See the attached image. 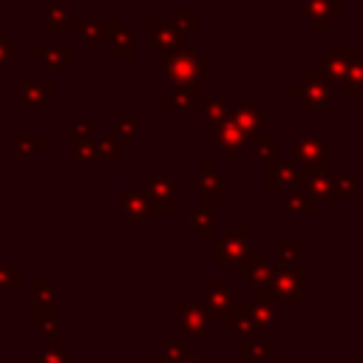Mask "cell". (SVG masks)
<instances>
[{
	"instance_id": "6da1fadb",
	"label": "cell",
	"mask_w": 363,
	"mask_h": 363,
	"mask_svg": "<svg viewBox=\"0 0 363 363\" xmlns=\"http://www.w3.org/2000/svg\"><path fill=\"white\" fill-rule=\"evenodd\" d=\"M204 65H210V60H201L187 45L173 48V51H162V77L173 88L182 85V82H190L196 77V71H207Z\"/></svg>"
},
{
	"instance_id": "7a4b0ae2",
	"label": "cell",
	"mask_w": 363,
	"mask_h": 363,
	"mask_svg": "<svg viewBox=\"0 0 363 363\" xmlns=\"http://www.w3.org/2000/svg\"><path fill=\"white\" fill-rule=\"evenodd\" d=\"M147 37L150 43L159 48V51H173V48H182L187 34L176 26V23H167V20H159V17H150L147 20Z\"/></svg>"
},
{
	"instance_id": "3957f363",
	"label": "cell",
	"mask_w": 363,
	"mask_h": 363,
	"mask_svg": "<svg viewBox=\"0 0 363 363\" xmlns=\"http://www.w3.org/2000/svg\"><path fill=\"white\" fill-rule=\"evenodd\" d=\"M173 190H176V184H173V176H170V173H153V176L147 179V187H145V193H147V207H150V210L170 213V210H173Z\"/></svg>"
},
{
	"instance_id": "277c9868",
	"label": "cell",
	"mask_w": 363,
	"mask_h": 363,
	"mask_svg": "<svg viewBox=\"0 0 363 363\" xmlns=\"http://www.w3.org/2000/svg\"><path fill=\"white\" fill-rule=\"evenodd\" d=\"M199 102H201V94H199V85L193 79L176 85V91L162 96V108L164 111H193V108H199Z\"/></svg>"
},
{
	"instance_id": "5b68a950",
	"label": "cell",
	"mask_w": 363,
	"mask_h": 363,
	"mask_svg": "<svg viewBox=\"0 0 363 363\" xmlns=\"http://www.w3.org/2000/svg\"><path fill=\"white\" fill-rule=\"evenodd\" d=\"M43 28L45 31H57V34H65V31H82L85 28V20H79L71 9L65 6H51L43 17Z\"/></svg>"
},
{
	"instance_id": "8992f818",
	"label": "cell",
	"mask_w": 363,
	"mask_h": 363,
	"mask_svg": "<svg viewBox=\"0 0 363 363\" xmlns=\"http://www.w3.org/2000/svg\"><path fill=\"white\" fill-rule=\"evenodd\" d=\"M31 54L37 57V60H45V65L54 71V74H62V71H68L71 68V45H65V43H54V45H34L31 48Z\"/></svg>"
},
{
	"instance_id": "52a82bcc",
	"label": "cell",
	"mask_w": 363,
	"mask_h": 363,
	"mask_svg": "<svg viewBox=\"0 0 363 363\" xmlns=\"http://www.w3.org/2000/svg\"><path fill=\"white\" fill-rule=\"evenodd\" d=\"M122 207H125V221L128 224H145L147 216H150V207H147V193L145 190H125V199H122Z\"/></svg>"
},
{
	"instance_id": "ba28073f",
	"label": "cell",
	"mask_w": 363,
	"mask_h": 363,
	"mask_svg": "<svg viewBox=\"0 0 363 363\" xmlns=\"http://www.w3.org/2000/svg\"><path fill=\"white\" fill-rule=\"evenodd\" d=\"M6 145H9V150H17V156H20V162H31L34 159V153L45 145V139L40 136V133H31V136H20V133H9V139H6Z\"/></svg>"
},
{
	"instance_id": "9c48e42d",
	"label": "cell",
	"mask_w": 363,
	"mask_h": 363,
	"mask_svg": "<svg viewBox=\"0 0 363 363\" xmlns=\"http://www.w3.org/2000/svg\"><path fill=\"white\" fill-rule=\"evenodd\" d=\"M116 28H122V20H85V28L79 31L85 40H91V43H99V45H108V40H111V34L116 31Z\"/></svg>"
},
{
	"instance_id": "30bf717a",
	"label": "cell",
	"mask_w": 363,
	"mask_h": 363,
	"mask_svg": "<svg viewBox=\"0 0 363 363\" xmlns=\"http://www.w3.org/2000/svg\"><path fill=\"white\" fill-rule=\"evenodd\" d=\"M108 51H111V57H116V60H130L133 54H136V40H133V34L122 26V28H116L113 34H111V40H108Z\"/></svg>"
},
{
	"instance_id": "8fae6325",
	"label": "cell",
	"mask_w": 363,
	"mask_h": 363,
	"mask_svg": "<svg viewBox=\"0 0 363 363\" xmlns=\"http://www.w3.org/2000/svg\"><path fill=\"white\" fill-rule=\"evenodd\" d=\"M116 139L122 142V147H133L136 145V113L128 108V111H122V116H119V122H116Z\"/></svg>"
},
{
	"instance_id": "7c38bea8",
	"label": "cell",
	"mask_w": 363,
	"mask_h": 363,
	"mask_svg": "<svg viewBox=\"0 0 363 363\" xmlns=\"http://www.w3.org/2000/svg\"><path fill=\"white\" fill-rule=\"evenodd\" d=\"M96 153H99V162H119L125 147L116 139V133H105V136L96 139Z\"/></svg>"
},
{
	"instance_id": "4fadbf2b",
	"label": "cell",
	"mask_w": 363,
	"mask_h": 363,
	"mask_svg": "<svg viewBox=\"0 0 363 363\" xmlns=\"http://www.w3.org/2000/svg\"><path fill=\"white\" fill-rule=\"evenodd\" d=\"M45 99H48V96L43 94V85H40V82H28V85L20 88V102H23V108L37 111V108L45 105Z\"/></svg>"
},
{
	"instance_id": "5bb4252c",
	"label": "cell",
	"mask_w": 363,
	"mask_h": 363,
	"mask_svg": "<svg viewBox=\"0 0 363 363\" xmlns=\"http://www.w3.org/2000/svg\"><path fill=\"white\" fill-rule=\"evenodd\" d=\"M199 190H201V196H221L224 190H221V179L213 173V164L210 162H201V184H199Z\"/></svg>"
},
{
	"instance_id": "9a60e30c",
	"label": "cell",
	"mask_w": 363,
	"mask_h": 363,
	"mask_svg": "<svg viewBox=\"0 0 363 363\" xmlns=\"http://www.w3.org/2000/svg\"><path fill=\"white\" fill-rule=\"evenodd\" d=\"M71 156L77 162H99L96 145L91 139H71Z\"/></svg>"
},
{
	"instance_id": "2e32d148",
	"label": "cell",
	"mask_w": 363,
	"mask_h": 363,
	"mask_svg": "<svg viewBox=\"0 0 363 363\" xmlns=\"http://www.w3.org/2000/svg\"><path fill=\"white\" fill-rule=\"evenodd\" d=\"M173 20H176V26H179L184 34L199 31V20L190 14V9H187V6H176V9H173Z\"/></svg>"
},
{
	"instance_id": "e0dca14e",
	"label": "cell",
	"mask_w": 363,
	"mask_h": 363,
	"mask_svg": "<svg viewBox=\"0 0 363 363\" xmlns=\"http://www.w3.org/2000/svg\"><path fill=\"white\" fill-rule=\"evenodd\" d=\"M199 111H201V119H204V122H218V119L227 113V108H224L221 99H204V102L199 105Z\"/></svg>"
},
{
	"instance_id": "ac0fdd59",
	"label": "cell",
	"mask_w": 363,
	"mask_h": 363,
	"mask_svg": "<svg viewBox=\"0 0 363 363\" xmlns=\"http://www.w3.org/2000/svg\"><path fill=\"white\" fill-rule=\"evenodd\" d=\"M238 142H241V136H238V130H235L233 125L221 128L218 136H216V147H224V150H230V153L238 147Z\"/></svg>"
},
{
	"instance_id": "d6986e66",
	"label": "cell",
	"mask_w": 363,
	"mask_h": 363,
	"mask_svg": "<svg viewBox=\"0 0 363 363\" xmlns=\"http://www.w3.org/2000/svg\"><path fill=\"white\" fill-rule=\"evenodd\" d=\"M17 57V45L9 40V37H3L0 34V71L9 65V60H14Z\"/></svg>"
},
{
	"instance_id": "ffe728a7",
	"label": "cell",
	"mask_w": 363,
	"mask_h": 363,
	"mask_svg": "<svg viewBox=\"0 0 363 363\" xmlns=\"http://www.w3.org/2000/svg\"><path fill=\"white\" fill-rule=\"evenodd\" d=\"M94 125L91 122H74L71 125V139H91Z\"/></svg>"
},
{
	"instance_id": "44dd1931",
	"label": "cell",
	"mask_w": 363,
	"mask_h": 363,
	"mask_svg": "<svg viewBox=\"0 0 363 363\" xmlns=\"http://www.w3.org/2000/svg\"><path fill=\"white\" fill-rule=\"evenodd\" d=\"M40 85H43V94H45V96H48V99H54V96H57V94H60V88H57V85H54V82H40Z\"/></svg>"
}]
</instances>
